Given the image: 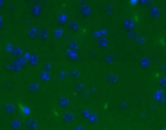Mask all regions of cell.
I'll use <instances>...</instances> for the list:
<instances>
[{"label": "cell", "instance_id": "cell-20", "mask_svg": "<svg viewBox=\"0 0 166 130\" xmlns=\"http://www.w3.org/2000/svg\"><path fill=\"white\" fill-rule=\"evenodd\" d=\"M24 2H26V3H27V2H29V1H30V0H24Z\"/></svg>", "mask_w": 166, "mask_h": 130}, {"label": "cell", "instance_id": "cell-3", "mask_svg": "<svg viewBox=\"0 0 166 130\" xmlns=\"http://www.w3.org/2000/svg\"><path fill=\"white\" fill-rule=\"evenodd\" d=\"M40 62V57L37 53H29L27 55V64L30 67H36Z\"/></svg>", "mask_w": 166, "mask_h": 130}, {"label": "cell", "instance_id": "cell-19", "mask_svg": "<svg viewBox=\"0 0 166 130\" xmlns=\"http://www.w3.org/2000/svg\"><path fill=\"white\" fill-rule=\"evenodd\" d=\"M32 1H33L34 3H39V2H41L42 0H32Z\"/></svg>", "mask_w": 166, "mask_h": 130}, {"label": "cell", "instance_id": "cell-1", "mask_svg": "<svg viewBox=\"0 0 166 130\" xmlns=\"http://www.w3.org/2000/svg\"><path fill=\"white\" fill-rule=\"evenodd\" d=\"M22 69H24V66L20 63V61L18 60V58H15V59L11 60L10 63H9V65H8V70L10 71L11 73H15V74L21 73Z\"/></svg>", "mask_w": 166, "mask_h": 130}, {"label": "cell", "instance_id": "cell-10", "mask_svg": "<svg viewBox=\"0 0 166 130\" xmlns=\"http://www.w3.org/2000/svg\"><path fill=\"white\" fill-rule=\"evenodd\" d=\"M67 22V16L65 14H60L56 19V24L58 26H63Z\"/></svg>", "mask_w": 166, "mask_h": 130}, {"label": "cell", "instance_id": "cell-12", "mask_svg": "<svg viewBox=\"0 0 166 130\" xmlns=\"http://www.w3.org/2000/svg\"><path fill=\"white\" fill-rule=\"evenodd\" d=\"M21 125H22V123L19 119H12L11 122H10V127L12 129H20L21 127Z\"/></svg>", "mask_w": 166, "mask_h": 130}, {"label": "cell", "instance_id": "cell-4", "mask_svg": "<svg viewBox=\"0 0 166 130\" xmlns=\"http://www.w3.org/2000/svg\"><path fill=\"white\" fill-rule=\"evenodd\" d=\"M38 80L42 83H48L51 80V74L49 71L46 70H41L38 73Z\"/></svg>", "mask_w": 166, "mask_h": 130}, {"label": "cell", "instance_id": "cell-14", "mask_svg": "<svg viewBox=\"0 0 166 130\" xmlns=\"http://www.w3.org/2000/svg\"><path fill=\"white\" fill-rule=\"evenodd\" d=\"M73 119H74V116L71 114V113H66L63 115V120L66 122H73Z\"/></svg>", "mask_w": 166, "mask_h": 130}, {"label": "cell", "instance_id": "cell-5", "mask_svg": "<svg viewBox=\"0 0 166 130\" xmlns=\"http://www.w3.org/2000/svg\"><path fill=\"white\" fill-rule=\"evenodd\" d=\"M49 38V29L47 27H41L39 29L38 39L40 42H46Z\"/></svg>", "mask_w": 166, "mask_h": 130}, {"label": "cell", "instance_id": "cell-2", "mask_svg": "<svg viewBox=\"0 0 166 130\" xmlns=\"http://www.w3.org/2000/svg\"><path fill=\"white\" fill-rule=\"evenodd\" d=\"M42 13H43V9H42V7L40 6L38 3L33 4V5L31 6L30 9H29V14H30V16L35 17V19H37V17H41L42 16Z\"/></svg>", "mask_w": 166, "mask_h": 130}, {"label": "cell", "instance_id": "cell-8", "mask_svg": "<svg viewBox=\"0 0 166 130\" xmlns=\"http://www.w3.org/2000/svg\"><path fill=\"white\" fill-rule=\"evenodd\" d=\"M38 35H39V29L36 26H32V27L28 29L27 36L30 40H36L38 38Z\"/></svg>", "mask_w": 166, "mask_h": 130}, {"label": "cell", "instance_id": "cell-11", "mask_svg": "<svg viewBox=\"0 0 166 130\" xmlns=\"http://www.w3.org/2000/svg\"><path fill=\"white\" fill-rule=\"evenodd\" d=\"M25 126H26V128H28V129H36L38 127V123H37L36 120H34L32 119H29L26 120Z\"/></svg>", "mask_w": 166, "mask_h": 130}, {"label": "cell", "instance_id": "cell-13", "mask_svg": "<svg viewBox=\"0 0 166 130\" xmlns=\"http://www.w3.org/2000/svg\"><path fill=\"white\" fill-rule=\"evenodd\" d=\"M58 105H59L61 108H66V107L69 105V101L67 100L65 97H62L58 100Z\"/></svg>", "mask_w": 166, "mask_h": 130}, {"label": "cell", "instance_id": "cell-15", "mask_svg": "<svg viewBox=\"0 0 166 130\" xmlns=\"http://www.w3.org/2000/svg\"><path fill=\"white\" fill-rule=\"evenodd\" d=\"M69 28L71 31H76L78 29V24H76V22H72V24H69Z\"/></svg>", "mask_w": 166, "mask_h": 130}, {"label": "cell", "instance_id": "cell-17", "mask_svg": "<svg viewBox=\"0 0 166 130\" xmlns=\"http://www.w3.org/2000/svg\"><path fill=\"white\" fill-rule=\"evenodd\" d=\"M3 27H4V21H3L2 16L0 15V30H1Z\"/></svg>", "mask_w": 166, "mask_h": 130}, {"label": "cell", "instance_id": "cell-16", "mask_svg": "<svg viewBox=\"0 0 166 130\" xmlns=\"http://www.w3.org/2000/svg\"><path fill=\"white\" fill-rule=\"evenodd\" d=\"M43 70H46V71H49V72H50V70H51L50 62H45V63L43 64Z\"/></svg>", "mask_w": 166, "mask_h": 130}, {"label": "cell", "instance_id": "cell-7", "mask_svg": "<svg viewBox=\"0 0 166 130\" xmlns=\"http://www.w3.org/2000/svg\"><path fill=\"white\" fill-rule=\"evenodd\" d=\"M17 110V107L15 104H13V103H7V104L4 105L3 107V111H4V113L7 114V115H13L16 112Z\"/></svg>", "mask_w": 166, "mask_h": 130}, {"label": "cell", "instance_id": "cell-6", "mask_svg": "<svg viewBox=\"0 0 166 130\" xmlns=\"http://www.w3.org/2000/svg\"><path fill=\"white\" fill-rule=\"evenodd\" d=\"M26 89L31 94H35L40 90V84L36 82H32L26 86Z\"/></svg>", "mask_w": 166, "mask_h": 130}, {"label": "cell", "instance_id": "cell-18", "mask_svg": "<svg viewBox=\"0 0 166 130\" xmlns=\"http://www.w3.org/2000/svg\"><path fill=\"white\" fill-rule=\"evenodd\" d=\"M5 5V0H0V10Z\"/></svg>", "mask_w": 166, "mask_h": 130}, {"label": "cell", "instance_id": "cell-9", "mask_svg": "<svg viewBox=\"0 0 166 130\" xmlns=\"http://www.w3.org/2000/svg\"><path fill=\"white\" fill-rule=\"evenodd\" d=\"M11 53L15 58L20 57L24 55V48L21 47V46H15L14 48H12Z\"/></svg>", "mask_w": 166, "mask_h": 130}]
</instances>
